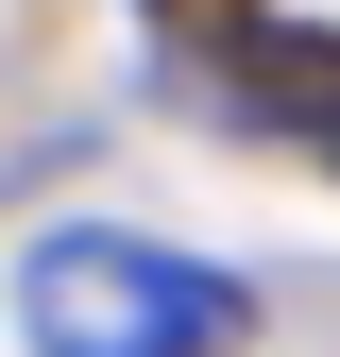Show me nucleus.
Masks as SVG:
<instances>
[{
    "instance_id": "nucleus-1",
    "label": "nucleus",
    "mask_w": 340,
    "mask_h": 357,
    "mask_svg": "<svg viewBox=\"0 0 340 357\" xmlns=\"http://www.w3.org/2000/svg\"><path fill=\"white\" fill-rule=\"evenodd\" d=\"M17 340L34 357H238L255 289L170 255V238H137V221H52L17 255Z\"/></svg>"
}]
</instances>
